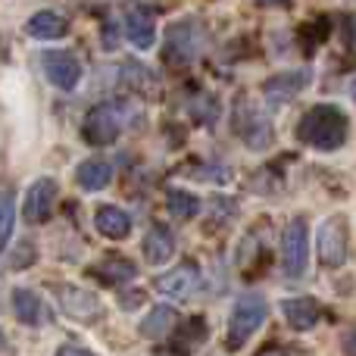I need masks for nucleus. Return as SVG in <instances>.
<instances>
[{
    "mask_svg": "<svg viewBox=\"0 0 356 356\" xmlns=\"http://www.w3.org/2000/svg\"><path fill=\"white\" fill-rule=\"evenodd\" d=\"M350 135V122H347V113L334 104H316L309 106L300 116V122L294 125V138L303 147H313L319 154H334L347 144Z\"/></svg>",
    "mask_w": 356,
    "mask_h": 356,
    "instance_id": "f257e3e1",
    "label": "nucleus"
},
{
    "mask_svg": "<svg viewBox=\"0 0 356 356\" xmlns=\"http://www.w3.org/2000/svg\"><path fill=\"white\" fill-rule=\"evenodd\" d=\"M207 41H209V31L200 19H194V16L178 19V22H172L166 29V60L178 69L191 66L207 50Z\"/></svg>",
    "mask_w": 356,
    "mask_h": 356,
    "instance_id": "f03ea898",
    "label": "nucleus"
},
{
    "mask_svg": "<svg viewBox=\"0 0 356 356\" xmlns=\"http://www.w3.org/2000/svg\"><path fill=\"white\" fill-rule=\"evenodd\" d=\"M266 316H269V303L263 300L259 294H244L238 297L232 309V319H228V334H225V350L238 353L253 334L263 328Z\"/></svg>",
    "mask_w": 356,
    "mask_h": 356,
    "instance_id": "7ed1b4c3",
    "label": "nucleus"
},
{
    "mask_svg": "<svg viewBox=\"0 0 356 356\" xmlns=\"http://www.w3.org/2000/svg\"><path fill=\"white\" fill-rule=\"evenodd\" d=\"M232 125L247 150H266L275 141V125H272V119L266 116L263 106H257L247 97H238V104H234Z\"/></svg>",
    "mask_w": 356,
    "mask_h": 356,
    "instance_id": "20e7f679",
    "label": "nucleus"
},
{
    "mask_svg": "<svg viewBox=\"0 0 356 356\" xmlns=\"http://www.w3.org/2000/svg\"><path fill=\"white\" fill-rule=\"evenodd\" d=\"M122 129H125V104H119V100H104V104L88 110L81 135H85V141L94 144V147H106V144L116 141Z\"/></svg>",
    "mask_w": 356,
    "mask_h": 356,
    "instance_id": "39448f33",
    "label": "nucleus"
},
{
    "mask_svg": "<svg viewBox=\"0 0 356 356\" xmlns=\"http://www.w3.org/2000/svg\"><path fill=\"white\" fill-rule=\"evenodd\" d=\"M316 250H319L322 266H328V269L344 266L347 250H350V222H347V216L334 213L322 222L319 232H316Z\"/></svg>",
    "mask_w": 356,
    "mask_h": 356,
    "instance_id": "423d86ee",
    "label": "nucleus"
},
{
    "mask_svg": "<svg viewBox=\"0 0 356 356\" xmlns=\"http://www.w3.org/2000/svg\"><path fill=\"white\" fill-rule=\"evenodd\" d=\"M307 266H309V228L303 216H294L282 232V269L288 278H303Z\"/></svg>",
    "mask_w": 356,
    "mask_h": 356,
    "instance_id": "0eeeda50",
    "label": "nucleus"
},
{
    "mask_svg": "<svg viewBox=\"0 0 356 356\" xmlns=\"http://www.w3.org/2000/svg\"><path fill=\"white\" fill-rule=\"evenodd\" d=\"M309 81H313V72H309V69H288V72H275L272 79L263 81V97H266V104L275 110V106L291 104L297 94L307 91Z\"/></svg>",
    "mask_w": 356,
    "mask_h": 356,
    "instance_id": "6e6552de",
    "label": "nucleus"
},
{
    "mask_svg": "<svg viewBox=\"0 0 356 356\" xmlns=\"http://www.w3.org/2000/svg\"><path fill=\"white\" fill-rule=\"evenodd\" d=\"M56 300H60V309L69 316V319L81 322V325H94V322L104 316V307H100L97 294L85 288H75V284H60L56 288Z\"/></svg>",
    "mask_w": 356,
    "mask_h": 356,
    "instance_id": "1a4fd4ad",
    "label": "nucleus"
},
{
    "mask_svg": "<svg viewBox=\"0 0 356 356\" xmlns=\"http://www.w3.org/2000/svg\"><path fill=\"white\" fill-rule=\"evenodd\" d=\"M41 69L56 91H72L81 81V63L72 50H44Z\"/></svg>",
    "mask_w": 356,
    "mask_h": 356,
    "instance_id": "9d476101",
    "label": "nucleus"
},
{
    "mask_svg": "<svg viewBox=\"0 0 356 356\" xmlns=\"http://www.w3.org/2000/svg\"><path fill=\"white\" fill-rule=\"evenodd\" d=\"M197 288H200V269H197L194 263H181L156 278V291L175 303L191 300V297L197 294Z\"/></svg>",
    "mask_w": 356,
    "mask_h": 356,
    "instance_id": "9b49d317",
    "label": "nucleus"
},
{
    "mask_svg": "<svg viewBox=\"0 0 356 356\" xmlns=\"http://www.w3.org/2000/svg\"><path fill=\"white\" fill-rule=\"evenodd\" d=\"M54 203H56V181L54 178H38V181H31V188L25 191L22 219L31 222V225H41V222L50 219Z\"/></svg>",
    "mask_w": 356,
    "mask_h": 356,
    "instance_id": "f8f14e48",
    "label": "nucleus"
},
{
    "mask_svg": "<svg viewBox=\"0 0 356 356\" xmlns=\"http://www.w3.org/2000/svg\"><path fill=\"white\" fill-rule=\"evenodd\" d=\"M13 313H16V319L22 322V325H44V322H50V309L47 303L41 300V294L31 288H16L13 291Z\"/></svg>",
    "mask_w": 356,
    "mask_h": 356,
    "instance_id": "ddd939ff",
    "label": "nucleus"
},
{
    "mask_svg": "<svg viewBox=\"0 0 356 356\" xmlns=\"http://www.w3.org/2000/svg\"><path fill=\"white\" fill-rule=\"evenodd\" d=\"M94 228H97L104 238L110 241H122L131 234V216L122 207H113V203H100L94 209Z\"/></svg>",
    "mask_w": 356,
    "mask_h": 356,
    "instance_id": "4468645a",
    "label": "nucleus"
},
{
    "mask_svg": "<svg viewBox=\"0 0 356 356\" xmlns=\"http://www.w3.org/2000/svg\"><path fill=\"white\" fill-rule=\"evenodd\" d=\"M122 31L138 50H150L156 44V22L147 10H129L122 16Z\"/></svg>",
    "mask_w": 356,
    "mask_h": 356,
    "instance_id": "2eb2a0df",
    "label": "nucleus"
},
{
    "mask_svg": "<svg viewBox=\"0 0 356 356\" xmlns=\"http://www.w3.org/2000/svg\"><path fill=\"white\" fill-rule=\"evenodd\" d=\"M282 313H284V322H288L294 332H309V328H316L322 309L313 297H291V300L282 303Z\"/></svg>",
    "mask_w": 356,
    "mask_h": 356,
    "instance_id": "dca6fc26",
    "label": "nucleus"
},
{
    "mask_svg": "<svg viewBox=\"0 0 356 356\" xmlns=\"http://www.w3.org/2000/svg\"><path fill=\"white\" fill-rule=\"evenodd\" d=\"M25 35L38 38V41H56V38L69 35L66 16H60L56 10H38L35 16L25 22Z\"/></svg>",
    "mask_w": 356,
    "mask_h": 356,
    "instance_id": "f3484780",
    "label": "nucleus"
},
{
    "mask_svg": "<svg viewBox=\"0 0 356 356\" xmlns=\"http://www.w3.org/2000/svg\"><path fill=\"white\" fill-rule=\"evenodd\" d=\"M172 253H175V234L160 222L150 225L147 234H144V259L150 266H163L172 259Z\"/></svg>",
    "mask_w": 356,
    "mask_h": 356,
    "instance_id": "a211bd4d",
    "label": "nucleus"
},
{
    "mask_svg": "<svg viewBox=\"0 0 356 356\" xmlns=\"http://www.w3.org/2000/svg\"><path fill=\"white\" fill-rule=\"evenodd\" d=\"M119 81H122V88L138 91V94H156V88H160L156 72L154 69H147L144 63H138V60H125L122 63V69H119Z\"/></svg>",
    "mask_w": 356,
    "mask_h": 356,
    "instance_id": "6ab92c4d",
    "label": "nucleus"
},
{
    "mask_svg": "<svg viewBox=\"0 0 356 356\" xmlns=\"http://www.w3.org/2000/svg\"><path fill=\"white\" fill-rule=\"evenodd\" d=\"M135 275H138V266L125 257H104L97 266H94V278L110 284V288H119V284L131 282Z\"/></svg>",
    "mask_w": 356,
    "mask_h": 356,
    "instance_id": "aec40b11",
    "label": "nucleus"
},
{
    "mask_svg": "<svg viewBox=\"0 0 356 356\" xmlns=\"http://www.w3.org/2000/svg\"><path fill=\"white\" fill-rule=\"evenodd\" d=\"M110 178H113L110 163L97 160V156L85 160L79 169H75V181H79V188L88 191V194H97V191H104L106 184H110Z\"/></svg>",
    "mask_w": 356,
    "mask_h": 356,
    "instance_id": "412c9836",
    "label": "nucleus"
},
{
    "mask_svg": "<svg viewBox=\"0 0 356 356\" xmlns=\"http://www.w3.org/2000/svg\"><path fill=\"white\" fill-rule=\"evenodd\" d=\"M175 322H178V313L172 307H154L147 316H144L141 325H138V332H141L144 338H150V341H160V338H166V334L172 332Z\"/></svg>",
    "mask_w": 356,
    "mask_h": 356,
    "instance_id": "4be33fe9",
    "label": "nucleus"
},
{
    "mask_svg": "<svg viewBox=\"0 0 356 356\" xmlns=\"http://www.w3.org/2000/svg\"><path fill=\"white\" fill-rule=\"evenodd\" d=\"M166 209L175 216V219L188 222V219H194V216L200 213V200H197L191 191H184V188H169L166 191Z\"/></svg>",
    "mask_w": 356,
    "mask_h": 356,
    "instance_id": "5701e85b",
    "label": "nucleus"
},
{
    "mask_svg": "<svg viewBox=\"0 0 356 356\" xmlns=\"http://www.w3.org/2000/svg\"><path fill=\"white\" fill-rule=\"evenodd\" d=\"M13 225H16V194L6 188L3 191V207H0V238H3V244H10Z\"/></svg>",
    "mask_w": 356,
    "mask_h": 356,
    "instance_id": "b1692460",
    "label": "nucleus"
},
{
    "mask_svg": "<svg viewBox=\"0 0 356 356\" xmlns=\"http://www.w3.org/2000/svg\"><path fill=\"white\" fill-rule=\"evenodd\" d=\"M191 113L200 125H213L216 116H219V104L209 94H197V100H191Z\"/></svg>",
    "mask_w": 356,
    "mask_h": 356,
    "instance_id": "393cba45",
    "label": "nucleus"
},
{
    "mask_svg": "<svg viewBox=\"0 0 356 356\" xmlns=\"http://www.w3.org/2000/svg\"><path fill=\"white\" fill-rule=\"evenodd\" d=\"M209 213H213V222L228 225V222L234 219V213H238V203H234L232 197H213V200H209Z\"/></svg>",
    "mask_w": 356,
    "mask_h": 356,
    "instance_id": "a878e982",
    "label": "nucleus"
},
{
    "mask_svg": "<svg viewBox=\"0 0 356 356\" xmlns=\"http://www.w3.org/2000/svg\"><path fill=\"white\" fill-rule=\"evenodd\" d=\"M35 263V247L31 244H22L19 250H10L6 253V269H29V266Z\"/></svg>",
    "mask_w": 356,
    "mask_h": 356,
    "instance_id": "bb28decb",
    "label": "nucleus"
},
{
    "mask_svg": "<svg viewBox=\"0 0 356 356\" xmlns=\"http://www.w3.org/2000/svg\"><path fill=\"white\" fill-rule=\"evenodd\" d=\"M119 47V35H116V22L106 19L104 22V50H116Z\"/></svg>",
    "mask_w": 356,
    "mask_h": 356,
    "instance_id": "cd10ccee",
    "label": "nucleus"
},
{
    "mask_svg": "<svg viewBox=\"0 0 356 356\" xmlns=\"http://www.w3.org/2000/svg\"><path fill=\"white\" fill-rule=\"evenodd\" d=\"M56 356H94L88 347H79V344H63L60 350H56Z\"/></svg>",
    "mask_w": 356,
    "mask_h": 356,
    "instance_id": "c85d7f7f",
    "label": "nucleus"
},
{
    "mask_svg": "<svg viewBox=\"0 0 356 356\" xmlns=\"http://www.w3.org/2000/svg\"><path fill=\"white\" fill-rule=\"evenodd\" d=\"M344 353H347V356H356V328L344 334Z\"/></svg>",
    "mask_w": 356,
    "mask_h": 356,
    "instance_id": "c756f323",
    "label": "nucleus"
},
{
    "mask_svg": "<svg viewBox=\"0 0 356 356\" xmlns=\"http://www.w3.org/2000/svg\"><path fill=\"white\" fill-rule=\"evenodd\" d=\"M259 356H284L282 347H266V350H259Z\"/></svg>",
    "mask_w": 356,
    "mask_h": 356,
    "instance_id": "7c9ffc66",
    "label": "nucleus"
},
{
    "mask_svg": "<svg viewBox=\"0 0 356 356\" xmlns=\"http://www.w3.org/2000/svg\"><path fill=\"white\" fill-rule=\"evenodd\" d=\"M263 6H278V3H288V0H259Z\"/></svg>",
    "mask_w": 356,
    "mask_h": 356,
    "instance_id": "2f4dec72",
    "label": "nucleus"
},
{
    "mask_svg": "<svg viewBox=\"0 0 356 356\" xmlns=\"http://www.w3.org/2000/svg\"><path fill=\"white\" fill-rule=\"evenodd\" d=\"M350 97H353V104H356V75L350 79Z\"/></svg>",
    "mask_w": 356,
    "mask_h": 356,
    "instance_id": "473e14b6",
    "label": "nucleus"
},
{
    "mask_svg": "<svg viewBox=\"0 0 356 356\" xmlns=\"http://www.w3.org/2000/svg\"><path fill=\"white\" fill-rule=\"evenodd\" d=\"M160 356H181V353H160Z\"/></svg>",
    "mask_w": 356,
    "mask_h": 356,
    "instance_id": "72a5a7b5",
    "label": "nucleus"
}]
</instances>
